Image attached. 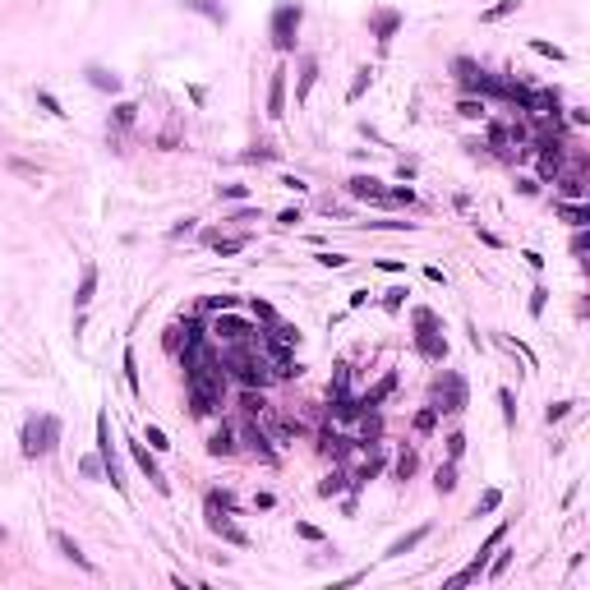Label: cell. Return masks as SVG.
<instances>
[{"mask_svg":"<svg viewBox=\"0 0 590 590\" xmlns=\"http://www.w3.org/2000/svg\"><path fill=\"white\" fill-rule=\"evenodd\" d=\"M411 323H415V351H420L429 365H443L447 360V337H443V328H438V314L434 309H415Z\"/></svg>","mask_w":590,"mask_h":590,"instance_id":"cell-1","label":"cell"},{"mask_svg":"<svg viewBox=\"0 0 590 590\" xmlns=\"http://www.w3.org/2000/svg\"><path fill=\"white\" fill-rule=\"evenodd\" d=\"M56 443H60V420L56 415H28V420H23V457L28 461L56 452Z\"/></svg>","mask_w":590,"mask_h":590,"instance_id":"cell-2","label":"cell"},{"mask_svg":"<svg viewBox=\"0 0 590 590\" xmlns=\"http://www.w3.org/2000/svg\"><path fill=\"white\" fill-rule=\"evenodd\" d=\"M429 406H434L438 415H461L466 411V379H461L457 369H443L434 379V388H429Z\"/></svg>","mask_w":590,"mask_h":590,"instance_id":"cell-3","label":"cell"},{"mask_svg":"<svg viewBox=\"0 0 590 590\" xmlns=\"http://www.w3.org/2000/svg\"><path fill=\"white\" fill-rule=\"evenodd\" d=\"M300 19H304V10L295 5V0H281L277 10H272V46H277L281 56H290V51H295V33H300Z\"/></svg>","mask_w":590,"mask_h":590,"instance_id":"cell-4","label":"cell"},{"mask_svg":"<svg viewBox=\"0 0 590 590\" xmlns=\"http://www.w3.org/2000/svg\"><path fill=\"white\" fill-rule=\"evenodd\" d=\"M208 337L217 346H235V342H254L258 337V323H245V318H235L231 309L226 314H217V318H212L208 323Z\"/></svg>","mask_w":590,"mask_h":590,"instance_id":"cell-5","label":"cell"},{"mask_svg":"<svg viewBox=\"0 0 590 590\" xmlns=\"http://www.w3.org/2000/svg\"><path fill=\"white\" fill-rule=\"evenodd\" d=\"M129 457H134V466H139L148 479H153V489H157V493H171V479L162 475V466H157V457H153V447H148V443H129Z\"/></svg>","mask_w":590,"mask_h":590,"instance_id":"cell-6","label":"cell"},{"mask_svg":"<svg viewBox=\"0 0 590 590\" xmlns=\"http://www.w3.org/2000/svg\"><path fill=\"white\" fill-rule=\"evenodd\" d=\"M267 115H272V120L286 115V65H277L272 78H267Z\"/></svg>","mask_w":590,"mask_h":590,"instance_id":"cell-7","label":"cell"},{"mask_svg":"<svg viewBox=\"0 0 590 590\" xmlns=\"http://www.w3.org/2000/svg\"><path fill=\"white\" fill-rule=\"evenodd\" d=\"M392 392H397V374H392V369H388V374H383V379L379 383H374V388H369V392H360V411H379V406H383V401H388L392 397Z\"/></svg>","mask_w":590,"mask_h":590,"instance_id":"cell-8","label":"cell"},{"mask_svg":"<svg viewBox=\"0 0 590 590\" xmlns=\"http://www.w3.org/2000/svg\"><path fill=\"white\" fill-rule=\"evenodd\" d=\"M208 531L217 535V540H226V545H240V549L249 545V535L240 531V526H235L231 517H222V512H208Z\"/></svg>","mask_w":590,"mask_h":590,"instance_id":"cell-9","label":"cell"},{"mask_svg":"<svg viewBox=\"0 0 590 590\" xmlns=\"http://www.w3.org/2000/svg\"><path fill=\"white\" fill-rule=\"evenodd\" d=\"M346 190H351V199H365V203H383V180H374V176H351V185H346Z\"/></svg>","mask_w":590,"mask_h":590,"instance_id":"cell-10","label":"cell"},{"mask_svg":"<svg viewBox=\"0 0 590 590\" xmlns=\"http://www.w3.org/2000/svg\"><path fill=\"white\" fill-rule=\"evenodd\" d=\"M369 28H374V37H379L383 46L392 42V33L401 28V14L397 10H379V14H369Z\"/></svg>","mask_w":590,"mask_h":590,"instance_id":"cell-11","label":"cell"},{"mask_svg":"<svg viewBox=\"0 0 590 590\" xmlns=\"http://www.w3.org/2000/svg\"><path fill=\"white\" fill-rule=\"evenodd\" d=\"M346 489H351V470L346 466H332L323 479H318V493H323V498H337V493H346Z\"/></svg>","mask_w":590,"mask_h":590,"instance_id":"cell-12","label":"cell"},{"mask_svg":"<svg viewBox=\"0 0 590 590\" xmlns=\"http://www.w3.org/2000/svg\"><path fill=\"white\" fill-rule=\"evenodd\" d=\"M92 295H97V267L83 263V277H78V290H74V309H88Z\"/></svg>","mask_w":590,"mask_h":590,"instance_id":"cell-13","label":"cell"},{"mask_svg":"<svg viewBox=\"0 0 590 590\" xmlns=\"http://www.w3.org/2000/svg\"><path fill=\"white\" fill-rule=\"evenodd\" d=\"M554 212H558V217H563V222H568V226H586L590 222V208H586V203H572V199H558L554 203Z\"/></svg>","mask_w":590,"mask_h":590,"instance_id":"cell-14","label":"cell"},{"mask_svg":"<svg viewBox=\"0 0 590 590\" xmlns=\"http://www.w3.org/2000/svg\"><path fill=\"white\" fill-rule=\"evenodd\" d=\"M235 447H240V443H235V429H231V424L212 429V438H208V452H212V457H231Z\"/></svg>","mask_w":590,"mask_h":590,"instance_id":"cell-15","label":"cell"},{"mask_svg":"<svg viewBox=\"0 0 590 590\" xmlns=\"http://www.w3.org/2000/svg\"><path fill=\"white\" fill-rule=\"evenodd\" d=\"M314 83H318V60H304V65H300V83H295V106H304V101H309Z\"/></svg>","mask_w":590,"mask_h":590,"instance_id":"cell-16","label":"cell"},{"mask_svg":"<svg viewBox=\"0 0 590 590\" xmlns=\"http://www.w3.org/2000/svg\"><path fill=\"white\" fill-rule=\"evenodd\" d=\"M337 397H351V365L346 360L332 365V383H328V401H337Z\"/></svg>","mask_w":590,"mask_h":590,"instance_id":"cell-17","label":"cell"},{"mask_svg":"<svg viewBox=\"0 0 590 590\" xmlns=\"http://www.w3.org/2000/svg\"><path fill=\"white\" fill-rule=\"evenodd\" d=\"M424 540H429V526H415L411 535H401V540H392V545H388V558L411 554V549H415V545H424Z\"/></svg>","mask_w":590,"mask_h":590,"instance_id":"cell-18","label":"cell"},{"mask_svg":"<svg viewBox=\"0 0 590 590\" xmlns=\"http://www.w3.org/2000/svg\"><path fill=\"white\" fill-rule=\"evenodd\" d=\"M51 540H56V549H60V554H65V558H69V563H78V568H83V572H92V563H88V554H83V549H78V545H74V540H69V535H65V531H56V535H51Z\"/></svg>","mask_w":590,"mask_h":590,"instance_id":"cell-19","label":"cell"},{"mask_svg":"<svg viewBox=\"0 0 590 590\" xmlns=\"http://www.w3.org/2000/svg\"><path fill=\"white\" fill-rule=\"evenodd\" d=\"M457 484H461V479H457V461H443V466L434 470V489L447 498V493H457Z\"/></svg>","mask_w":590,"mask_h":590,"instance_id":"cell-20","label":"cell"},{"mask_svg":"<svg viewBox=\"0 0 590 590\" xmlns=\"http://www.w3.org/2000/svg\"><path fill=\"white\" fill-rule=\"evenodd\" d=\"M208 245L217 249V254H245L249 235H208Z\"/></svg>","mask_w":590,"mask_h":590,"instance_id":"cell-21","label":"cell"},{"mask_svg":"<svg viewBox=\"0 0 590 590\" xmlns=\"http://www.w3.org/2000/svg\"><path fill=\"white\" fill-rule=\"evenodd\" d=\"M88 83L101 92H120V74H111V69H101V65H88Z\"/></svg>","mask_w":590,"mask_h":590,"instance_id":"cell-22","label":"cell"},{"mask_svg":"<svg viewBox=\"0 0 590 590\" xmlns=\"http://www.w3.org/2000/svg\"><path fill=\"white\" fill-rule=\"evenodd\" d=\"M489 148H493V153H498V157H507V153H512V134H507V125H503V120H493L489 125Z\"/></svg>","mask_w":590,"mask_h":590,"instance_id":"cell-23","label":"cell"},{"mask_svg":"<svg viewBox=\"0 0 590 590\" xmlns=\"http://www.w3.org/2000/svg\"><path fill=\"white\" fill-rule=\"evenodd\" d=\"M415 466H420L415 447H401V452H397V461H392V475H397V479H411V475H415Z\"/></svg>","mask_w":590,"mask_h":590,"instance_id":"cell-24","label":"cell"},{"mask_svg":"<svg viewBox=\"0 0 590 590\" xmlns=\"http://www.w3.org/2000/svg\"><path fill=\"white\" fill-rule=\"evenodd\" d=\"M374 74H379L374 65H360L356 69V83H351V92H346V101H360V97H365V88L374 83Z\"/></svg>","mask_w":590,"mask_h":590,"instance_id":"cell-25","label":"cell"},{"mask_svg":"<svg viewBox=\"0 0 590 590\" xmlns=\"http://www.w3.org/2000/svg\"><path fill=\"white\" fill-rule=\"evenodd\" d=\"M512 10H521V0H498V5H489V10H479V23H498Z\"/></svg>","mask_w":590,"mask_h":590,"instance_id":"cell-26","label":"cell"},{"mask_svg":"<svg viewBox=\"0 0 590 590\" xmlns=\"http://www.w3.org/2000/svg\"><path fill=\"white\" fill-rule=\"evenodd\" d=\"M203 314H226V309H240V295H208V300L199 304Z\"/></svg>","mask_w":590,"mask_h":590,"instance_id":"cell-27","label":"cell"},{"mask_svg":"<svg viewBox=\"0 0 590 590\" xmlns=\"http://www.w3.org/2000/svg\"><path fill=\"white\" fill-rule=\"evenodd\" d=\"M434 429H438V411H434V406H420V411H415V434H434Z\"/></svg>","mask_w":590,"mask_h":590,"instance_id":"cell-28","label":"cell"},{"mask_svg":"<svg viewBox=\"0 0 590 590\" xmlns=\"http://www.w3.org/2000/svg\"><path fill=\"white\" fill-rule=\"evenodd\" d=\"M143 443L153 447V452H171V438H167L162 424H148V429H143Z\"/></svg>","mask_w":590,"mask_h":590,"instance_id":"cell-29","label":"cell"},{"mask_svg":"<svg viewBox=\"0 0 590 590\" xmlns=\"http://www.w3.org/2000/svg\"><path fill=\"white\" fill-rule=\"evenodd\" d=\"M120 365H125V383H129V392L139 397V360H134V346H125Z\"/></svg>","mask_w":590,"mask_h":590,"instance_id":"cell-30","label":"cell"},{"mask_svg":"<svg viewBox=\"0 0 590 590\" xmlns=\"http://www.w3.org/2000/svg\"><path fill=\"white\" fill-rule=\"evenodd\" d=\"M498 406H503V424L517 429V397H512V388H498Z\"/></svg>","mask_w":590,"mask_h":590,"instance_id":"cell-31","label":"cell"},{"mask_svg":"<svg viewBox=\"0 0 590 590\" xmlns=\"http://www.w3.org/2000/svg\"><path fill=\"white\" fill-rule=\"evenodd\" d=\"M498 507H503V489H484L479 503H475V517H489V512H498Z\"/></svg>","mask_w":590,"mask_h":590,"instance_id":"cell-32","label":"cell"},{"mask_svg":"<svg viewBox=\"0 0 590 590\" xmlns=\"http://www.w3.org/2000/svg\"><path fill=\"white\" fill-rule=\"evenodd\" d=\"M185 5H190V10H199V14H208L217 28L226 23V10H222V5H212V0H185Z\"/></svg>","mask_w":590,"mask_h":590,"instance_id":"cell-33","label":"cell"},{"mask_svg":"<svg viewBox=\"0 0 590 590\" xmlns=\"http://www.w3.org/2000/svg\"><path fill=\"white\" fill-rule=\"evenodd\" d=\"M457 115H466V120H484L489 115V106H484V97H461V106H457Z\"/></svg>","mask_w":590,"mask_h":590,"instance_id":"cell-34","label":"cell"},{"mask_svg":"<svg viewBox=\"0 0 590 590\" xmlns=\"http://www.w3.org/2000/svg\"><path fill=\"white\" fill-rule=\"evenodd\" d=\"M78 475H88V479H106V466H101L97 452H88V457L78 461Z\"/></svg>","mask_w":590,"mask_h":590,"instance_id":"cell-35","label":"cell"},{"mask_svg":"<svg viewBox=\"0 0 590 590\" xmlns=\"http://www.w3.org/2000/svg\"><path fill=\"white\" fill-rule=\"evenodd\" d=\"M208 512H235V498L226 489H212L208 493Z\"/></svg>","mask_w":590,"mask_h":590,"instance_id":"cell-36","label":"cell"},{"mask_svg":"<svg viewBox=\"0 0 590 590\" xmlns=\"http://www.w3.org/2000/svg\"><path fill=\"white\" fill-rule=\"evenodd\" d=\"M406 295H411V290H406V286H392V290H383V309H388V314H401V304H406Z\"/></svg>","mask_w":590,"mask_h":590,"instance_id":"cell-37","label":"cell"},{"mask_svg":"<svg viewBox=\"0 0 590 590\" xmlns=\"http://www.w3.org/2000/svg\"><path fill=\"white\" fill-rule=\"evenodd\" d=\"M531 51H535V56H545V60H563V46L545 42V37H531Z\"/></svg>","mask_w":590,"mask_h":590,"instance_id":"cell-38","label":"cell"},{"mask_svg":"<svg viewBox=\"0 0 590 590\" xmlns=\"http://www.w3.org/2000/svg\"><path fill=\"white\" fill-rule=\"evenodd\" d=\"M498 342L507 346V351H517V356H521L526 365H535V351H531V346H526V342H517V337H498Z\"/></svg>","mask_w":590,"mask_h":590,"instance_id":"cell-39","label":"cell"},{"mask_svg":"<svg viewBox=\"0 0 590 590\" xmlns=\"http://www.w3.org/2000/svg\"><path fill=\"white\" fill-rule=\"evenodd\" d=\"M37 106H42L46 115H56V120H60V115H65V111H60V101L51 97V92H46V88H37Z\"/></svg>","mask_w":590,"mask_h":590,"instance_id":"cell-40","label":"cell"},{"mask_svg":"<svg viewBox=\"0 0 590 590\" xmlns=\"http://www.w3.org/2000/svg\"><path fill=\"white\" fill-rule=\"evenodd\" d=\"M383 203H415V190H411V185H397V190L383 194Z\"/></svg>","mask_w":590,"mask_h":590,"instance_id":"cell-41","label":"cell"},{"mask_svg":"<svg viewBox=\"0 0 590 590\" xmlns=\"http://www.w3.org/2000/svg\"><path fill=\"white\" fill-rule=\"evenodd\" d=\"M568 411H572V401H549V406H545V420H549V424H558Z\"/></svg>","mask_w":590,"mask_h":590,"instance_id":"cell-42","label":"cell"},{"mask_svg":"<svg viewBox=\"0 0 590 590\" xmlns=\"http://www.w3.org/2000/svg\"><path fill=\"white\" fill-rule=\"evenodd\" d=\"M466 452V434H447V461H461Z\"/></svg>","mask_w":590,"mask_h":590,"instance_id":"cell-43","label":"cell"},{"mask_svg":"<svg viewBox=\"0 0 590 590\" xmlns=\"http://www.w3.org/2000/svg\"><path fill=\"white\" fill-rule=\"evenodd\" d=\"M295 535H300V540H309V545H323V531H318V526H309V521H295Z\"/></svg>","mask_w":590,"mask_h":590,"instance_id":"cell-44","label":"cell"},{"mask_svg":"<svg viewBox=\"0 0 590 590\" xmlns=\"http://www.w3.org/2000/svg\"><path fill=\"white\" fill-rule=\"evenodd\" d=\"M249 194V185H217V199H231V203H240Z\"/></svg>","mask_w":590,"mask_h":590,"instance_id":"cell-45","label":"cell"},{"mask_svg":"<svg viewBox=\"0 0 590 590\" xmlns=\"http://www.w3.org/2000/svg\"><path fill=\"white\" fill-rule=\"evenodd\" d=\"M314 258H318L323 267H332V272H337V267H346V254H332V249H318Z\"/></svg>","mask_w":590,"mask_h":590,"instance_id":"cell-46","label":"cell"},{"mask_svg":"<svg viewBox=\"0 0 590 590\" xmlns=\"http://www.w3.org/2000/svg\"><path fill=\"white\" fill-rule=\"evenodd\" d=\"M545 304H549V290H545V286H535V290H531V314H535V318L545 314Z\"/></svg>","mask_w":590,"mask_h":590,"instance_id":"cell-47","label":"cell"},{"mask_svg":"<svg viewBox=\"0 0 590 590\" xmlns=\"http://www.w3.org/2000/svg\"><path fill=\"white\" fill-rule=\"evenodd\" d=\"M249 314H254V318H263V323H272V318H277L267 300H249Z\"/></svg>","mask_w":590,"mask_h":590,"instance_id":"cell-48","label":"cell"},{"mask_svg":"<svg viewBox=\"0 0 590 590\" xmlns=\"http://www.w3.org/2000/svg\"><path fill=\"white\" fill-rule=\"evenodd\" d=\"M507 563H512V549H507V554H498V558L489 563V581H498L503 572H507Z\"/></svg>","mask_w":590,"mask_h":590,"instance_id":"cell-49","label":"cell"},{"mask_svg":"<svg viewBox=\"0 0 590 590\" xmlns=\"http://www.w3.org/2000/svg\"><path fill=\"white\" fill-rule=\"evenodd\" d=\"M134 115H139L134 101H120V106H115V125H134Z\"/></svg>","mask_w":590,"mask_h":590,"instance_id":"cell-50","label":"cell"},{"mask_svg":"<svg viewBox=\"0 0 590 590\" xmlns=\"http://www.w3.org/2000/svg\"><path fill=\"white\" fill-rule=\"evenodd\" d=\"M277 157V148H267V143H258L254 153H245V162H272Z\"/></svg>","mask_w":590,"mask_h":590,"instance_id":"cell-51","label":"cell"},{"mask_svg":"<svg viewBox=\"0 0 590 590\" xmlns=\"http://www.w3.org/2000/svg\"><path fill=\"white\" fill-rule=\"evenodd\" d=\"M517 190L531 199V194H540V180H535V176H521V180H517Z\"/></svg>","mask_w":590,"mask_h":590,"instance_id":"cell-52","label":"cell"},{"mask_svg":"<svg viewBox=\"0 0 590 590\" xmlns=\"http://www.w3.org/2000/svg\"><path fill=\"white\" fill-rule=\"evenodd\" d=\"M277 185H281V190H290V194H300V190H304V180H300V176H281Z\"/></svg>","mask_w":590,"mask_h":590,"instance_id":"cell-53","label":"cell"},{"mask_svg":"<svg viewBox=\"0 0 590 590\" xmlns=\"http://www.w3.org/2000/svg\"><path fill=\"white\" fill-rule=\"evenodd\" d=\"M190 231H194V217H185V222L171 226V240H180V235H190Z\"/></svg>","mask_w":590,"mask_h":590,"instance_id":"cell-54","label":"cell"},{"mask_svg":"<svg viewBox=\"0 0 590 590\" xmlns=\"http://www.w3.org/2000/svg\"><path fill=\"white\" fill-rule=\"evenodd\" d=\"M475 235H479V240H484V245H493V249H498V245H503L498 235H493V231H484V226H479V222H475Z\"/></svg>","mask_w":590,"mask_h":590,"instance_id":"cell-55","label":"cell"},{"mask_svg":"<svg viewBox=\"0 0 590 590\" xmlns=\"http://www.w3.org/2000/svg\"><path fill=\"white\" fill-rule=\"evenodd\" d=\"M369 226H379V231H411V222H369Z\"/></svg>","mask_w":590,"mask_h":590,"instance_id":"cell-56","label":"cell"},{"mask_svg":"<svg viewBox=\"0 0 590 590\" xmlns=\"http://www.w3.org/2000/svg\"><path fill=\"white\" fill-rule=\"evenodd\" d=\"M277 222H281V226H295V222H300V208H286V212L277 217Z\"/></svg>","mask_w":590,"mask_h":590,"instance_id":"cell-57","label":"cell"},{"mask_svg":"<svg viewBox=\"0 0 590 590\" xmlns=\"http://www.w3.org/2000/svg\"><path fill=\"white\" fill-rule=\"evenodd\" d=\"M572 254H586V226H577V240H572Z\"/></svg>","mask_w":590,"mask_h":590,"instance_id":"cell-58","label":"cell"}]
</instances>
